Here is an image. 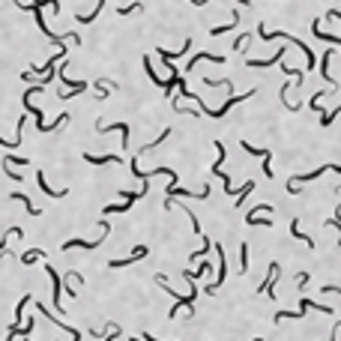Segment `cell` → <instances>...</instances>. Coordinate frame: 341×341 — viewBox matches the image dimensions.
Listing matches in <instances>:
<instances>
[{"mask_svg": "<svg viewBox=\"0 0 341 341\" xmlns=\"http://www.w3.org/2000/svg\"><path fill=\"white\" fill-rule=\"evenodd\" d=\"M258 36H261L264 42H273V39H287V42H293V45H296V48H300V51L306 54V63H308V69H314V63H317L314 51L308 48V45L303 42V39H296V36H290V33H270V30H267L264 24H258Z\"/></svg>", "mask_w": 341, "mask_h": 341, "instance_id": "6da1fadb", "label": "cell"}, {"mask_svg": "<svg viewBox=\"0 0 341 341\" xmlns=\"http://www.w3.org/2000/svg\"><path fill=\"white\" fill-rule=\"evenodd\" d=\"M212 147H216L219 159H216V165L209 168V174H216V177H219V180L225 183V192H228V195H234V183H231V177H228V174L222 170V162H225V144H222V141H212Z\"/></svg>", "mask_w": 341, "mask_h": 341, "instance_id": "7a4b0ae2", "label": "cell"}, {"mask_svg": "<svg viewBox=\"0 0 341 341\" xmlns=\"http://www.w3.org/2000/svg\"><path fill=\"white\" fill-rule=\"evenodd\" d=\"M99 228H102V237H99V239H93V242H87V239H66V242H63V251H69V248H99V245L105 242V237L111 234L108 219H102V222H99Z\"/></svg>", "mask_w": 341, "mask_h": 341, "instance_id": "3957f363", "label": "cell"}, {"mask_svg": "<svg viewBox=\"0 0 341 341\" xmlns=\"http://www.w3.org/2000/svg\"><path fill=\"white\" fill-rule=\"evenodd\" d=\"M216 254H219V278H216V284H204V293H206V296H212V293L219 290V284L225 281V275H228V261H225V248H222V245H216Z\"/></svg>", "mask_w": 341, "mask_h": 341, "instance_id": "277c9868", "label": "cell"}, {"mask_svg": "<svg viewBox=\"0 0 341 341\" xmlns=\"http://www.w3.org/2000/svg\"><path fill=\"white\" fill-rule=\"evenodd\" d=\"M278 273H281V267L273 261V264H270V275H267V281L258 287V293H267L270 300H275V281H278Z\"/></svg>", "mask_w": 341, "mask_h": 341, "instance_id": "5b68a950", "label": "cell"}, {"mask_svg": "<svg viewBox=\"0 0 341 341\" xmlns=\"http://www.w3.org/2000/svg\"><path fill=\"white\" fill-rule=\"evenodd\" d=\"M141 258H147V245H135L129 258H123V261H108V267H111V270H120V267H132V264H138Z\"/></svg>", "mask_w": 341, "mask_h": 341, "instance_id": "8992f818", "label": "cell"}, {"mask_svg": "<svg viewBox=\"0 0 341 341\" xmlns=\"http://www.w3.org/2000/svg\"><path fill=\"white\" fill-rule=\"evenodd\" d=\"M254 93H258V90H248V93H239V96H231V99H228V102L222 105V108H216V111H212V114H209V117H216V120H219V117H225V114H228V111H231V108H234V105L245 102V99H251V96H254Z\"/></svg>", "mask_w": 341, "mask_h": 341, "instance_id": "52a82bcc", "label": "cell"}, {"mask_svg": "<svg viewBox=\"0 0 341 341\" xmlns=\"http://www.w3.org/2000/svg\"><path fill=\"white\" fill-rule=\"evenodd\" d=\"M36 183H39V189H42V192H45V195H51V198H66V195H69V189H51V186H48V180H45V174H42V170H39V174H36Z\"/></svg>", "mask_w": 341, "mask_h": 341, "instance_id": "ba28073f", "label": "cell"}, {"mask_svg": "<svg viewBox=\"0 0 341 341\" xmlns=\"http://www.w3.org/2000/svg\"><path fill=\"white\" fill-rule=\"evenodd\" d=\"M189 48H192V39H186V45H183L180 51H168V48H162V45H159V48H156V54H159L162 60H177V57H186V54H189Z\"/></svg>", "mask_w": 341, "mask_h": 341, "instance_id": "9c48e42d", "label": "cell"}, {"mask_svg": "<svg viewBox=\"0 0 341 341\" xmlns=\"http://www.w3.org/2000/svg\"><path fill=\"white\" fill-rule=\"evenodd\" d=\"M45 273L51 275V281H54V308H60V300H63V281H60V275L54 273V267H51V264L45 267Z\"/></svg>", "mask_w": 341, "mask_h": 341, "instance_id": "30bf717a", "label": "cell"}, {"mask_svg": "<svg viewBox=\"0 0 341 341\" xmlns=\"http://www.w3.org/2000/svg\"><path fill=\"white\" fill-rule=\"evenodd\" d=\"M201 60H212V63H225V57H222V54H209V51H201V54H195V57L189 60V66H186V72H192V69L198 66Z\"/></svg>", "mask_w": 341, "mask_h": 341, "instance_id": "8fae6325", "label": "cell"}, {"mask_svg": "<svg viewBox=\"0 0 341 341\" xmlns=\"http://www.w3.org/2000/svg\"><path fill=\"white\" fill-rule=\"evenodd\" d=\"M281 57H284V48H281V51H275L270 60H245V66H248V69H267V66H273V63H281Z\"/></svg>", "mask_w": 341, "mask_h": 341, "instance_id": "7c38bea8", "label": "cell"}, {"mask_svg": "<svg viewBox=\"0 0 341 341\" xmlns=\"http://www.w3.org/2000/svg\"><path fill=\"white\" fill-rule=\"evenodd\" d=\"M311 33L317 36V39H323V42H332V45H341V36H332V33H326V30H320V21H317V18L311 21Z\"/></svg>", "mask_w": 341, "mask_h": 341, "instance_id": "4fadbf2b", "label": "cell"}, {"mask_svg": "<svg viewBox=\"0 0 341 341\" xmlns=\"http://www.w3.org/2000/svg\"><path fill=\"white\" fill-rule=\"evenodd\" d=\"M36 261H48V254H45L42 248H30V251L21 254V264H24V267H33Z\"/></svg>", "mask_w": 341, "mask_h": 341, "instance_id": "5bb4252c", "label": "cell"}, {"mask_svg": "<svg viewBox=\"0 0 341 341\" xmlns=\"http://www.w3.org/2000/svg\"><path fill=\"white\" fill-rule=\"evenodd\" d=\"M329 57H332V51L323 54V60H320V75H323V81H329V90H338V84H335L332 75H329Z\"/></svg>", "mask_w": 341, "mask_h": 341, "instance_id": "9a60e30c", "label": "cell"}, {"mask_svg": "<svg viewBox=\"0 0 341 341\" xmlns=\"http://www.w3.org/2000/svg\"><path fill=\"white\" fill-rule=\"evenodd\" d=\"M96 129H99V132H111V129H117V132L123 135V147H129V126H126V123H114V126H105V123H99Z\"/></svg>", "mask_w": 341, "mask_h": 341, "instance_id": "2e32d148", "label": "cell"}, {"mask_svg": "<svg viewBox=\"0 0 341 341\" xmlns=\"http://www.w3.org/2000/svg\"><path fill=\"white\" fill-rule=\"evenodd\" d=\"M36 311H39L42 317H51V320H54V314H51V308H45V306H42V303H36ZM54 323H57L60 329H66V332H81V329H75V326H66L63 320H54Z\"/></svg>", "mask_w": 341, "mask_h": 341, "instance_id": "e0dca14e", "label": "cell"}, {"mask_svg": "<svg viewBox=\"0 0 341 341\" xmlns=\"http://www.w3.org/2000/svg\"><path fill=\"white\" fill-rule=\"evenodd\" d=\"M9 198H12V201H18V204H24V209H27V212H30V216H42V212H39V209H36V206L30 204V198H27V195H24V192H12V195H9Z\"/></svg>", "mask_w": 341, "mask_h": 341, "instance_id": "ac0fdd59", "label": "cell"}, {"mask_svg": "<svg viewBox=\"0 0 341 341\" xmlns=\"http://www.w3.org/2000/svg\"><path fill=\"white\" fill-rule=\"evenodd\" d=\"M84 162H90V165H117L120 162V156H90V153H84Z\"/></svg>", "mask_w": 341, "mask_h": 341, "instance_id": "d6986e66", "label": "cell"}, {"mask_svg": "<svg viewBox=\"0 0 341 341\" xmlns=\"http://www.w3.org/2000/svg\"><path fill=\"white\" fill-rule=\"evenodd\" d=\"M239 147H242L245 153H251V156H261V159H273V153H270V150H264V147H251L248 141H242Z\"/></svg>", "mask_w": 341, "mask_h": 341, "instance_id": "ffe728a7", "label": "cell"}, {"mask_svg": "<svg viewBox=\"0 0 341 341\" xmlns=\"http://www.w3.org/2000/svg\"><path fill=\"white\" fill-rule=\"evenodd\" d=\"M290 234H293L296 239H303V242H306L308 248H314V239H311V237H306V234L300 231V219H293V222H290Z\"/></svg>", "mask_w": 341, "mask_h": 341, "instance_id": "44dd1931", "label": "cell"}, {"mask_svg": "<svg viewBox=\"0 0 341 341\" xmlns=\"http://www.w3.org/2000/svg\"><path fill=\"white\" fill-rule=\"evenodd\" d=\"M102 6H105V0H99V3H96V9H93L90 15H75V21H78V24H90V21H96V15L102 12Z\"/></svg>", "mask_w": 341, "mask_h": 341, "instance_id": "7402d4cb", "label": "cell"}, {"mask_svg": "<svg viewBox=\"0 0 341 341\" xmlns=\"http://www.w3.org/2000/svg\"><path fill=\"white\" fill-rule=\"evenodd\" d=\"M237 273H239V275L248 273V245H245V242L239 245V270H237Z\"/></svg>", "mask_w": 341, "mask_h": 341, "instance_id": "603a6c76", "label": "cell"}, {"mask_svg": "<svg viewBox=\"0 0 341 341\" xmlns=\"http://www.w3.org/2000/svg\"><path fill=\"white\" fill-rule=\"evenodd\" d=\"M251 189H254V180H248V183H245L242 189H237V198H234V206H239V204H242V201H245V195H248Z\"/></svg>", "mask_w": 341, "mask_h": 341, "instance_id": "cb8c5ba5", "label": "cell"}, {"mask_svg": "<svg viewBox=\"0 0 341 341\" xmlns=\"http://www.w3.org/2000/svg\"><path fill=\"white\" fill-rule=\"evenodd\" d=\"M144 69H147V75H150V81H153V84H159V87H165V84H168V81H162V78L156 75V69L150 66V60H147V57H144Z\"/></svg>", "mask_w": 341, "mask_h": 341, "instance_id": "d4e9b609", "label": "cell"}, {"mask_svg": "<svg viewBox=\"0 0 341 341\" xmlns=\"http://www.w3.org/2000/svg\"><path fill=\"white\" fill-rule=\"evenodd\" d=\"M129 206H132V201H123V204H108L102 212H105V216H111V212H126Z\"/></svg>", "mask_w": 341, "mask_h": 341, "instance_id": "484cf974", "label": "cell"}, {"mask_svg": "<svg viewBox=\"0 0 341 341\" xmlns=\"http://www.w3.org/2000/svg\"><path fill=\"white\" fill-rule=\"evenodd\" d=\"M141 9H144V3H129V6H120V9H117V12H120V15H132V12H141Z\"/></svg>", "mask_w": 341, "mask_h": 341, "instance_id": "4316f807", "label": "cell"}, {"mask_svg": "<svg viewBox=\"0 0 341 341\" xmlns=\"http://www.w3.org/2000/svg\"><path fill=\"white\" fill-rule=\"evenodd\" d=\"M245 222H248V225H273V219H258V212H248Z\"/></svg>", "mask_w": 341, "mask_h": 341, "instance_id": "83f0119b", "label": "cell"}, {"mask_svg": "<svg viewBox=\"0 0 341 341\" xmlns=\"http://www.w3.org/2000/svg\"><path fill=\"white\" fill-rule=\"evenodd\" d=\"M204 254H209V237H204V248L192 251V258H189V261H198V258H204Z\"/></svg>", "mask_w": 341, "mask_h": 341, "instance_id": "f1b7e54d", "label": "cell"}, {"mask_svg": "<svg viewBox=\"0 0 341 341\" xmlns=\"http://www.w3.org/2000/svg\"><path fill=\"white\" fill-rule=\"evenodd\" d=\"M186 216H189V222H192V228H195V234H201V222H198V216H195L192 209H186Z\"/></svg>", "mask_w": 341, "mask_h": 341, "instance_id": "f546056e", "label": "cell"}, {"mask_svg": "<svg viewBox=\"0 0 341 341\" xmlns=\"http://www.w3.org/2000/svg\"><path fill=\"white\" fill-rule=\"evenodd\" d=\"M66 278H69V281H75V284H84V275H81V273H75V270H69Z\"/></svg>", "mask_w": 341, "mask_h": 341, "instance_id": "4dcf8cb0", "label": "cell"}, {"mask_svg": "<svg viewBox=\"0 0 341 341\" xmlns=\"http://www.w3.org/2000/svg\"><path fill=\"white\" fill-rule=\"evenodd\" d=\"M3 162H6V165H27V159H15V156H6Z\"/></svg>", "mask_w": 341, "mask_h": 341, "instance_id": "1f68e13d", "label": "cell"}, {"mask_svg": "<svg viewBox=\"0 0 341 341\" xmlns=\"http://www.w3.org/2000/svg\"><path fill=\"white\" fill-rule=\"evenodd\" d=\"M296 281H300V287H306V284H308V273H300V275H296Z\"/></svg>", "mask_w": 341, "mask_h": 341, "instance_id": "d6a6232c", "label": "cell"}, {"mask_svg": "<svg viewBox=\"0 0 341 341\" xmlns=\"http://www.w3.org/2000/svg\"><path fill=\"white\" fill-rule=\"evenodd\" d=\"M326 18H335V21H341V12H338V9H332V12H329Z\"/></svg>", "mask_w": 341, "mask_h": 341, "instance_id": "836d02e7", "label": "cell"}, {"mask_svg": "<svg viewBox=\"0 0 341 341\" xmlns=\"http://www.w3.org/2000/svg\"><path fill=\"white\" fill-rule=\"evenodd\" d=\"M141 338H144V341H159V338H153V335H150V332H144V335H141Z\"/></svg>", "mask_w": 341, "mask_h": 341, "instance_id": "e575fe53", "label": "cell"}, {"mask_svg": "<svg viewBox=\"0 0 341 341\" xmlns=\"http://www.w3.org/2000/svg\"><path fill=\"white\" fill-rule=\"evenodd\" d=\"M189 3H195V6H204V3H209V0H189Z\"/></svg>", "mask_w": 341, "mask_h": 341, "instance_id": "d590c367", "label": "cell"}, {"mask_svg": "<svg viewBox=\"0 0 341 341\" xmlns=\"http://www.w3.org/2000/svg\"><path fill=\"white\" fill-rule=\"evenodd\" d=\"M234 3H242V6H248V0H234Z\"/></svg>", "mask_w": 341, "mask_h": 341, "instance_id": "8d00e7d4", "label": "cell"}, {"mask_svg": "<svg viewBox=\"0 0 341 341\" xmlns=\"http://www.w3.org/2000/svg\"><path fill=\"white\" fill-rule=\"evenodd\" d=\"M0 341H3V335H0Z\"/></svg>", "mask_w": 341, "mask_h": 341, "instance_id": "74e56055", "label": "cell"}]
</instances>
